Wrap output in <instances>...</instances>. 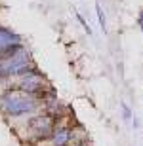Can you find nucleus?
I'll return each instance as SVG.
<instances>
[{"label": "nucleus", "instance_id": "1", "mask_svg": "<svg viewBox=\"0 0 143 146\" xmlns=\"http://www.w3.org/2000/svg\"><path fill=\"white\" fill-rule=\"evenodd\" d=\"M40 104H42V101L38 97H34L23 89H10L0 95V110L11 118L34 114L40 108Z\"/></svg>", "mask_w": 143, "mask_h": 146}, {"label": "nucleus", "instance_id": "2", "mask_svg": "<svg viewBox=\"0 0 143 146\" xmlns=\"http://www.w3.org/2000/svg\"><path fill=\"white\" fill-rule=\"evenodd\" d=\"M44 86H46L44 76L40 74L36 68H33V70L27 72V74L19 76V82H17V89H23V91L31 93V95H34V97H38L42 103H44L50 95H54L52 91L46 93L44 91Z\"/></svg>", "mask_w": 143, "mask_h": 146}, {"label": "nucleus", "instance_id": "3", "mask_svg": "<svg viewBox=\"0 0 143 146\" xmlns=\"http://www.w3.org/2000/svg\"><path fill=\"white\" fill-rule=\"evenodd\" d=\"M55 118L50 116V114H40L36 118H33L29 121V133L34 141H40V139H50L55 131Z\"/></svg>", "mask_w": 143, "mask_h": 146}, {"label": "nucleus", "instance_id": "4", "mask_svg": "<svg viewBox=\"0 0 143 146\" xmlns=\"http://www.w3.org/2000/svg\"><path fill=\"white\" fill-rule=\"evenodd\" d=\"M52 139V144L54 146H67L69 142L73 141V129H69V127H55L54 135L50 137Z\"/></svg>", "mask_w": 143, "mask_h": 146}, {"label": "nucleus", "instance_id": "5", "mask_svg": "<svg viewBox=\"0 0 143 146\" xmlns=\"http://www.w3.org/2000/svg\"><path fill=\"white\" fill-rule=\"evenodd\" d=\"M95 13H97V21H99V27H101V31L103 33H107V19H105V13L103 10H101V4H95Z\"/></svg>", "mask_w": 143, "mask_h": 146}, {"label": "nucleus", "instance_id": "6", "mask_svg": "<svg viewBox=\"0 0 143 146\" xmlns=\"http://www.w3.org/2000/svg\"><path fill=\"white\" fill-rule=\"evenodd\" d=\"M122 118L126 119V121L132 119V110H130V106H128L126 103H122Z\"/></svg>", "mask_w": 143, "mask_h": 146}, {"label": "nucleus", "instance_id": "7", "mask_svg": "<svg viewBox=\"0 0 143 146\" xmlns=\"http://www.w3.org/2000/svg\"><path fill=\"white\" fill-rule=\"evenodd\" d=\"M77 17H78V21L82 23V27H84V31H86V33H88V34H90V36H92V29H90V25H88V23L84 21V17H82V15H80V13H77Z\"/></svg>", "mask_w": 143, "mask_h": 146}, {"label": "nucleus", "instance_id": "8", "mask_svg": "<svg viewBox=\"0 0 143 146\" xmlns=\"http://www.w3.org/2000/svg\"><path fill=\"white\" fill-rule=\"evenodd\" d=\"M77 146H86V144H84V142H80V144H77Z\"/></svg>", "mask_w": 143, "mask_h": 146}]
</instances>
